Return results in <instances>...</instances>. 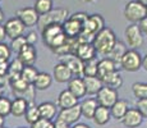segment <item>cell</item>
<instances>
[{
  "label": "cell",
  "mask_w": 147,
  "mask_h": 128,
  "mask_svg": "<svg viewBox=\"0 0 147 128\" xmlns=\"http://www.w3.org/2000/svg\"><path fill=\"white\" fill-rule=\"evenodd\" d=\"M117 41L118 40L115 37L114 31L109 27H104L100 32L95 35L94 40H92V45L98 54L107 55Z\"/></svg>",
  "instance_id": "6da1fadb"
},
{
  "label": "cell",
  "mask_w": 147,
  "mask_h": 128,
  "mask_svg": "<svg viewBox=\"0 0 147 128\" xmlns=\"http://www.w3.org/2000/svg\"><path fill=\"white\" fill-rule=\"evenodd\" d=\"M147 16L146 5L141 4L137 0H132L125 4L124 8V17L127 21H129L131 23H138L141 19H143Z\"/></svg>",
  "instance_id": "7a4b0ae2"
},
{
  "label": "cell",
  "mask_w": 147,
  "mask_h": 128,
  "mask_svg": "<svg viewBox=\"0 0 147 128\" xmlns=\"http://www.w3.org/2000/svg\"><path fill=\"white\" fill-rule=\"evenodd\" d=\"M68 10L63 9V8H58V9H53L51 12L44 14V16H40V19H38V27L40 30H42L44 27L51 24V23H64V21L68 18Z\"/></svg>",
  "instance_id": "3957f363"
},
{
  "label": "cell",
  "mask_w": 147,
  "mask_h": 128,
  "mask_svg": "<svg viewBox=\"0 0 147 128\" xmlns=\"http://www.w3.org/2000/svg\"><path fill=\"white\" fill-rule=\"evenodd\" d=\"M120 67L127 72H137L142 67V56L136 49L127 50L121 59Z\"/></svg>",
  "instance_id": "277c9868"
},
{
  "label": "cell",
  "mask_w": 147,
  "mask_h": 128,
  "mask_svg": "<svg viewBox=\"0 0 147 128\" xmlns=\"http://www.w3.org/2000/svg\"><path fill=\"white\" fill-rule=\"evenodd\" d=\"M124 36L127 39L128 45L132 49H140L143 45V33L140 30L138 23H131L124 31Z\"/></svg>",
  "instance_id": "5b68a950"
},
{
  "label": "cell",
  "mask_w": 147,
  "mask_h": 128,
  "mask_svg": "<svg viewBox=\"0 0 147 128\" xmlns=\"http://www.w3.org/2000/svg\"><path fill=\"white\" fill-rule=\"evenodd\" d=\"M96 100L98 105H102L106 108H111L118 100H119V95H118V90L111 89L109 86H102L101 90L96 93Z\"/></svg>",
  "instance_id": "8992f818"
},
{
  "label": "cell",
  "mask_w": 147,
  "mask_h": 128,
  "mask_svg": "<svg viewBox=\"0 0 147 128\" xmlns=\"http://www.w3.org/2000/svg\"><path fill=\"white\" fill-rule=\"evenodd\" d=\"M83 27H84V24L73 16L68 17L63 23V31L67 37H69V39H77L81 35L82 31H83Z\"/></svg>",
  "instance_id": "52a82bcc"
},
{
  "label": "cell",
  "mask_w": 147,
  "mask_h": 128,
  "mask_svg": "<svg viewBox=\"0 0 147 128\" xmlns=\"http://www.w3.org/2000/svg\"><path fill=\"white\" fill-rule=\"evenodd\" d=\"M104 27H105V21H104L102 16H100V14H92V16H88V19H87L82 32L95 37L96 33L100 32Z\"/></svg>",
  "instance_id": "ba28073f"
},
{
  "label": "cell",
  "mask_w": 147,
  "mask_h": 128,
  "mask_svg": "<svg viewBox=\"0 0 147 128\" xmlns=\"http://www.w3.org/2000/svg\"><path fill=\"white\" fill-rule=\"evenodd\" d=\"M82 116V110H81V105L77 104L74 106L67 108V109H60V113L58 114V119L59 121H63L64 123L73 126L76 124L80 118Z\"/></svg>",
  "instance_id": "9c48e42d"
},
{
  "label": "cell",
  "mask_w": 147,
  "mask_h": 128,
  "mask_svg": "<svg viewBox=\"0 0 147 128\" xmlns=\"http://www.w3.org/2000/svg\"><path fill=\"white\" fill-rule=\"evenodd\" d=\"M4 27H5V32H7V37H9L10 40L19 37V36H23L24 31H26V26L22 23V21L18 17L8 19L5 22Z\"/></svg>",
  "instance_id": "30bf717a"
},
{
  "label": "cell",
  "mask_w": 147,
  "mask_h": 128,
  "mask_svg": "<svg viewBox=\"0 0 147 128\" xmlns=\"http://www.w3.org/2000/svg\"><path fill=\"white\" fill-rule=\"evenodd\" d=\"M41 32H42V40H44L45 45H47V46L50 47L53 45V42L55 41V39L58 37V36H60L61 33H64L63 24L61 23H51V24H49V26L42 28Z\"/></svg>",
  "instance_id": "8fae6325"
},
{
  "label": "cell",
  "mask_w": 147,
  "mask_h": 128,
  "mask_svg": "<svg viewBox=\"0 0 147 128\" xmlns=\"http://www.w3.org/2000/svg\"><path fill=\"white\" fill-rule=\"evenodd\" d=\"M17 17L21 19L22 23L26 27H33V26L38 23V19H40V16L35 10V8H31V7L18 9L17 10Z\"/></svg>",
  "instance_id": "7c38bea8"
},
{
  "label": "cell",
  "mask_w": 147,
  "mask_h": 128,
  "mask_svg": "<svg viewBox=\"0 0 147 128\" xmlns=\"http://www.w3.org/2000/svg\"><path fill=\"white\" fill-rule=\"evenodd\" d=\"M96 53H97V51H96V49L94 47L92 42H80L78 40H77V42H76L74 51H73V54H76V55L83 62L94 59Z\"/></svg>",
  "instance_id": "4fadbf2b"
},
{
  "label": "cell",
  "mask_w": 147,
  "mask_h": 128,
  "mask_svg": "<svg viewBox=\"0 0 147 128\" xmlns=\"http://www.w3.org/2000/svg\"><path fill=\"white\" fill-rule=\"evenodd\" d=\"M61 62L65 63L72 70L73 76L83 77V60H81L76 54H67L61 56Z\"/></svg>",
  "instance_id": "5bb4252c"
},
{
  "label": "cell",
  "mask_w": 147,
  "mask_h": 128,
  "mask_svg": "<svg viewBox=\"0 0 147 128\" xmlns=\"http://www.w3.org/2000/svg\"><path fill=\"white\" fill-rule=\"evenodd\" d=\"M53 77L59 83H65V82H69L72 79V77H74V76H73L72 70L69 69V67L65 63L60 62V63L55 64V67H54Z\"/></svg>",
  "instance_id": "9a60e30c"
},
{
  "label": "cell",
  "mask_w": 147,
  "mask_h": 128,
  "mask_svg": "<svg viewBox=\"0 0 147 128\" xmlns=\"http://www.w3.org/2000/svg\"><path fill=\"white\" fill-rule=\"evenodd\" d=\"M142 121H143V115L136 108V109H128V112L125 113V115L121 119V123L127 128H137L138 126H141Z\"/></svg>",
  "instance_id": "2e32d148"
},
{
  "label": "cell",
  "mask_w": 147,
  "mask_h": 128,
  "mask_svg": "<svg viewBox=\"0 0 147 128\" xmlns=\"http://www.w3.org/2000/svg\"><path fill=\"white\" fill-rule=\"evenodd\" d=\"M18 59L24 65H33L37 59V51H36L33 45L27 44L21 51L18 53Z\"/></svg>",
  "instance_id": "e0dca14e"
},
{
  "label": "cell",
  "mask_w": 147,
  "mask_h": 128,
  "mask_svg": "<svg viewBox=\"0 0 147 128\" xmlns=\"http://www.w3.org/2000/svg\"><path fill=\"white\" fill-rule=\"evenodd\" d=\"M68 90L76 96V98L81 99L87 95L86 93V87H84L83 77H72L69 82H68Z\"/></svg>",
  "instance_id": "ac0fdd59"
},
{
  "label": "cell",
  "mask_w": 147,
  "mask_h": 128,
  "mask_svg": "<svg viewBox=\"0 0 147 128\" xmlns=\"http://www.w3.org/2000/svg\"><path fill=\"white\" fill-rule=\"evenodd\" d=\"M78 100H80V99L76 98L69 90H64L59 93L58 100H56V105H58V108H60V109H67V108L77 105Z\"/></svg>",
  "instance_id": "d6986e66"
},
{
  "label": "cell",
  "mask_w": 147,
  "mask_h": 128,
  "mask_svg": "<svg viewBox=\"0 0 147 128\" xmlns=\"http://www.w3.org/2000/svg\"><path fill=\"white\" fill-rule=\"evenodd\" d=\"M83 82L87 95H96L101 90V87L104 86V82L97 76H84Z\"/></svg>",
  "instance_id": "ffe728a7"
},
{
  "label": "cell",
  "mask_w": 147,
  "mask_h": 128,
  "mask_svg": "<svg viewBox=\"0 0 147 128\" xmlns=\"http://www.w3.org/2000/svg\"><path fill=\"white\" fill-rule=\"evenodd\" d=\"M127 46L124 42L121 41H117L115 42V45L113 46V49L110 50V53L107 54V56H109L111 60H114V63L118 65V68L120 67V63H121V59H123L124 54L127 53Z\"/></svg>",
  "instance_id": "44dd1931"
},
{
  "label": "cell",
  "mask_w": 147,
  "mask_h": 128,
  "mask_svg": "<svg viewBox=\"0 0 147 128\" xmlns=\"http://www.w3.org/2000/svg\"><path fill=\"white\" fill-rule=\"evenodd\" d=\"M117 69H118V65L114 63V60H111V59L107 56V58L98 62V64H97V77L100 79H102L105 76H107L109 73L114 72V70H117Z\"/></svg>",
  "instance_id": "7402d4cb"
},
{
  "label": "cell",
  "mask_w": 147,
  "mask_h": 128,
  "mask_svg": "<svg viewBox=\"0 0 147 128\" xmlns=\"http://www.w3.org/2000/svg\"><path fill=\"white\" fill-rule=\"evenodd\" d=\"M28 108V101L24 98H16L12 101V108H10V114L17 118H21L24 116L26 114V110Z\"/></svg>",
  "instance_id": "603a6c76"
},
{
  "label": "cell",
  "mask_w": 147,
  "mask_h": 128,
  "mask_svg": "<svg viewBox=\"0 0 147 128\" xmlns=\"http://www.w3.org/2000/svg\"><path fill=\"white\" fill-rule=\"evenodd\" d=\"M110 118H111L110 108L102 106V105H98L92 119H94V122L97 124V126H105L106 123H109Z\"/></svg>",
  "instance_id": "cb8c5ba5"
},
{
  "label": "cell",
  "mask_w": 147,
  "mask_h": 128,
  "mask_svg": "<svg viewBox=\"0 0 147 128\" xmlns=\"http://www.w3.org/2000/svg\"><path fill=\"white\" fill-rule=\"evenodd\" d=\"M129 109V105H128V101L127 100H121L119 99L111 108H110V113H111V116L117 121H121L123 116L125 115V113L128 112Z\"/></svg>",
  "instance_id": "d4e9b609"
},
{
  "label": "cell",
  "mask_w": 147,
  "mask_h": 128,
  "mask_svg": "<svg viewBox=\"0 0 147 128\" xmlns=\"http://www.w3.org/2000/svg\"><path fill=\"white\" fill-rule=\"evenodd\" d=\"M80 105H81L82 115L87 119H92L96 109H97V106H98V102L96 99H84Z\"/></svg>",
  "instance_id": "484cf974"
},
{
  "label": "cell",
  "mask_w": 147,
  "mask_h": 128,
  "mask_svg": "<svg viewBox=\"0 0 147 128\" xmlns=\"http://www.w3.org/2000/svg\"><path fill=\"white\" fill-rule=\"evenodd\" d=\"M9 85H10V87H12L13 93H14V95H18L19 98H23L24 93L27 92L28 87L31 86V85L27 83V82L24 81L22 77H17V78L9 81Z\"/></svg>",
  "instance_id": "4316f807"
},
{
  "label": "cell",
  "mask_w": 147,
  "mask_h": 128,
  "mask_svg": "<svg viewBox=\"0 0 147 128\" xmlns=\"http://www.w3.org/2000/svg\"><path fill=\"white\" fill-rule=\"evenodd\" d=\"M56 106L58 105L53 104V102H41L38 105V110H40V116L44 119H49V121H53L56 116Z\"/></svg>",
  "instance_id": "83f0119b"
},
{
  "label": "cell",
  "mask_w": 147,
  "mask_h": 128,
  "mask_svg": "<svg viewBox=\"0 0 147 128\" xmlns=\"http://www.w3.org/2000/svg\"><path fill=\"white\" fill-rule=\"evenodd\" d=\"M51 83H53V77L45 72H41L36 77L35 82H33V86L38 91H45L51 86Z\"/></svg>",
  "instance_id": "f1b7e54d"
},
{
  "label": "cell",
  "mask_w": 147,
  "mask_h": 128,
  "mask_svg": "<svg viewBox=\"0 0 147 128\" xmlns=\"http://www.w3.org/2000/svg\"><path fill=\"white\" fill-rule=\"evenodd\" d=\"M101 81L104 82L105 86H109L115 90H118L119 87H121V85H123V79H121V76L119 74L118 70H114V72L109 73V74L104 77Z\"/></svg>",
  "instance_id": "f546056e"
},
{
  "label": "cell",
  "mask_w": 147,
  "mask_h": 128,
  "mask_svg": "<svg viewBox=\"0 0 147 128\" xmlns=\"http://www.w3.org/2000/svg\"><path fill=\"white\" fill-rule=\"evenodd\" d=\"M23 68H24V64L22 63L18 58L10 62L9 67H8V73H7L9 81L17 78V77H21V73H22V70H23Z\"/></svg>",
  "instance_id": "4dcf8cb0"
},
{
  "label": "cell",
  "mask_w": 147,
  "mask_h": 128,
  "mask_svg": "<svg viewBox=\"0 0 147 128\" xmlns=\"http://www.w3.org/2000/svg\"><path fill=\"white\" fill-rule=\"evenodd\" d=\"M40 118L41 116H40V110H38V105H35L33 101L28 102V108L26 110V114H24V119H26L30 124H33Z\"/></svg>",
  "instance_id": "1f68e13d"
},
{
  "label": "cell",
  "mask_w": 147,
  "mask_h": 128,
  "mask_svg": "<svg viewBox=\"0 0 147 128\" xmlns=\"http://www.w3.org/2000/svg\"><path fill=\"white\" fill-rule=\"evenodd\" d=\"M53 7V0H35V4H33V8L38 13V16H44V14L51 12L54 9Z\"/></svg>",
  "instance_id": "d6a6232c"
},
{
  "label": "cell",
  "mask_w": 147,
  "mask_h": 128,
  "mask_svg": "<svg viewBox=\"0 0 147 128\" xmlns=\"http://www.w3.org/2000/svg\"><path fill=\"white\" fill-rule=\"evenodd\" d=\"M37 74H38V72L33 65H24L23 70H22V73H21V77L27 82V83L33 85Z\"/></svg>",
  "instance_id": "836d02e7"
},
{
  "label": "cell",
  "mask_w": 147,
  "mask_h": 128,
  "mask_svg": "<svg viewBox=\"0 0 147 128\" xmlns=\"http://www.w3.org/2000/svg\"><path fill=\"white\" fill-rule=\"evenodd\" d=\"M97 59H90L83 62V77L84 76H97Z\"/></svg>",
  "instance_id": "e575fe53"
},
{
  "label": "cell",
  "mask_w": 147,
  "mask_h": 128,
  "mask_svg": "<svg viewBox=\"0 0 147 128\" xmlns=\"http://www.w3.org/2000/svg\"><path fill=\"white\" fill-rule=\"evenodd\" d=\"M132 91L137 99H147V83L136 82L132 86Z\"/></svg>",
  "instance_id": "d590c367"
},
{
  "label": "cell",
  "mask_w": 147,
  "mask_h": 128,
  "mask_svg": "<svg viewBox=\"0 0 147 128\" xmlns=\"http://www.w3.org/2000/svg\"><path fill=\"white\" fill-rule=\"evenodd\" d=\"M26 45H27L26 36H19V37H16L12 40V42H10V49H12V51L18 54Z\"/></svg>",
  "instance_id": "8d00e7d4"
},
{
  "label": "cell",
  "mask_w": 147,
  "mask_h": 128,
  "mask_svg": "<svg viewBox=\"0 0 147 128\" xmlns=\"http://www.w3.org/2000/svg\"><path fill=\"white\" fill-rule=\"evenodd\" d=\"M10 108H12V101L8 98H0V114L3 116H7L10 114Z\"/></svg>",
  "instance_id": "74e56055"
},
{
  "label": "cell",
  "mask_w": 147,
  "mask_h": 128,
  "mask_svg": "<svg viewBox=\"0 0 147 128\" xmlns=\"http://www.w3.org/2000/svg\"><path fill=\"white\" fill-rule=\"evenodd\" d=\"M12 54V49L4 42H0V62H8Z\"/></svg>",
  "instance_id": "f35d334b"
},
{
  "label": "cell",
  "mask_w": 147,
  "mask_h": 128,
  "mask_svg": "<svg viewBox=\"0 0 147 128\" xmlns=\"http://www.w3.org/2000/svg\"><path fill=\"white\" fill-rule=\"evenodd\" d=\"M54 127H55V123H53V121L44 118H40L33 124H31V128H54Z\"/></svg>",
  "instance_id": "ab89813d"
},
{
  "label": "cell",
  "mask_w": 147,
  "mask_h": 128,
  "mask_svg": "<svg viewBox=\"0 0 147 128\" xmlns=\"http://www.w3.org/2000/svg\"><path fill=\"white\" fill-rule=\"evenodd\" d=\"M136 106L138 112L143 115V118H147V99H137Z\"/></svg>",
  "instance_id": "60d3db41"
},
{
  "label": "cell",
  "mask_w": 147,
  "mask_h": 128,
  "mask_svg": "<svg viewBox=\"0 0 147 128\" xmlns=\"http://www.w3.org/2000/svg\"><path fill=\"white\" fill-rule=\"evenodd\" d=\"M26 40H27V44L35 45L36 41H37V35H36V32H30L28 35H26Z\"/></svg>",
  "instance_id": "b9f144b4"
},
{
  "label": "cell",
  "mask_w": 147,
  "mask_h": 128,
  "mask_svg": "<svg viewBox=\"0 0 147 128\" xmlns=\"http://www.w3.org/2000/svg\"><path fill=\"white\" fill-rule=\"evenodd\" d=\"M138 26H140V30L142 31L143 35L147 36V16L143 19H141V21L138 22Z\"/></svg>",
  "instance_id": "7bdbcfd3"
},
{
  "label": "cell",
  "mask_w": 147,
  "mask_h": 128,
  "mask_svg": "<svg viewBox=\"0 0 147 128\" xmlns=\"http://www.w3.org/2000/svg\"><path fill=\"white\" fill-rule=\"evenodd\" d=\"M7 83H9V78L7 74H0V87H4Z\"/></svg>",
  "instance_id": "ee69618b"
},
{
  "label": "cell",
  "mask_w": 147,
  "mask_h": 128,
  "mask_svg": "<svg viewBox=\"0 0 147 128\" xmlns=\"http://www.w3.org/2000/svg\"><path fill=\"white\" fill-rule=\"evenodd\" d=\"M54 128H70L69 124L64 123L63 121H59V119H56V123H55V127Z\"/></svg>",
  "instance_id": "f6af8a7d"
},
{
  "label": "cell",
  "mask_w": 147,
  "mask_h": 128,
  "mask_svg": "<svg viewBox=\"0 0 147 128\" xmlns=\"http://www.w3.org/2000/svg\"><path fill=\"white\" fill-rule=\"evenodd\" d=\"M5 37H7V32H5V27L0 24V42H4Z\"/></svg>",
  "instance_id": "bcb514c9"
},
{
  "label": "cell",
  "mask_w": 147,
  "mask_h": 128,
  "mask_svg": "<svg viewBox=\"0 0 147 128\" xmlns=\"http://www.w3.org/2000/svg\"><path fill=\"white\" fill-rule=\"evenodd\" d=\"M72 128H91V127L84 124V123H76V124H73Z\"/></svg>",
  "instance_id": "7dc6e473"
},
{
  "label": "cell",
  "mask_w": 147,
  "mask_h": 128,
  "mask_svg": "<svg viewBox=\"0 0 147 128\" xmlns=\"http://www.w3.org/2000/svg\"><path fill=\"white\" fill-rule=\"evenodd\" d=\"M142 68L147 72V54L142 58Z\"/></svg>",
  "instance_id": "c3c4849f"
},
{
  "label": "cell",
  "mask_w": 147,
  "mask_h": 128,
  "mask_svg": "<svg viewBox=\"0 0 147 128\" xmlns=\"http://www.w3.org/2000/svg\"><path fill=\"white\" fill-rule=\"evenodd\" d=\"M3 21H4V13H3V9L0 8V24H1Z\"/></svg>",
  "instance_id": "681fc988"
},
{
  "label": "cell",
  "mask_w": 147,
  "mask_h": 128,
  "mask_svg": "<svg viewBox=\"0 0 147 128\" xmlns=\"http://www.w3.org/2000/svg\"><path fill=\"white\" fill-rule=\"evenodd\" d=\"M4 118L5 116H3L1 114H0V127H3V124H4Z\"/></svg>",
  "instance_id": "f907efd6"
},
{
  "label": "cell",
  "mask_w": 147,
  "mask_h": 128,
  "mask_svg": "<svg viewBox=\"0 0 147 128\" xmlns=\"http://www.w3.org/2000/svg\"><path fill=\"white\" fill-rule=\"evenodd\" d=\"M137 1H140L141 4H143V5H147V0H137Z\"/></svg>",
  "instance_id": "816d5d0a"
},
{
  "label": "cell",
  "mask_w": 147,
  "mask_h": 128,
  "mask_svg": "<svg viewBox=\"0 0 147 128\" xmlns=\"http://www.w3.org/2000/svg\"><path fill=\"white\" fill-rule=\"evenodd\" d=\"M83 1H84V3H94L95 0H83Z\"/></svg>",
  "instance_id": "f5cc1de1"
},
{
  "label": "cell",
  "mask_w": 147,
  "mask_h": 128,
  "mask_svg": "<svg viewBox=\"0 0 147 128\" xmlns=\"http://www.w3.org/2000/svg\"><path fill=\"white\" fill-rule=\"evenodd\" d=\"M1 96H3V89L0 87V98H1Z\"/></svg>",
  "instance_id": "db71d44e"
},
{
  "label": "cell",
  "mask_w": 147,
  "mask_h": 128,
  "mask_svg": "<svg viewBox=\"0 0 147 128\" xmlns=\"http://www.w3.org/2000/svg\"><path fill=\"white\" fill-rule=\"evenodd\" d=\"M18 128H24V127H18Z\"/></svg>",
  "instance_id": "11a10c76"
},
{
  "label": "cell",
  "mask_w": 147,
  "mask_h": 128,
  "mask_svg": "<svg viewBox=\"0 0 147 128\" xmlns=\"http://www.w3.org/2000/svg\"><path fill=\"white\" fill-rule=\"evenodd\" d=\"M146 10H147V5H146Z\"/></svg>",
  "instance_id": "9f6ffc18"
},
{
  "label": "cell",
  "mask_w": 147,
  "mask_h": 128,
  "mask_svg": "<svg viewBox=\"0 0 147 128\" xmlns=\"http://www.w3.org/2000/svg\"><path fill=\"white\" fill-rule=\"evenodd\" d=\"M0 128H5V127H0Z\"/></svg>",
  "instance_id": "6f0895ef"
}]
</instances>
